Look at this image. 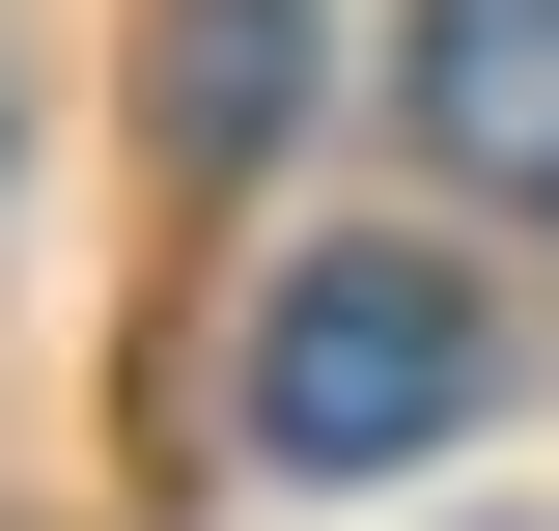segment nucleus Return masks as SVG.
<instances>
[{"label":"nucleus","mask_w":559,"mask_h":531,"mask_svg":"<svg viewBox=\"0 0 559 531\" xmlns=\"http://www.w3.org/2000/svg\"><path fill=\"white\" fill-rule=\"evenodd\" d=\"M476 364H503V335H476L448 252H308L252 308V448L280 475H419L448 420H476Z\"/></svg>","instance_id":"1"},{"label":"nucleus","mask_w":559,"mask_h":531,"mask_svg":"<svg viewBox=\"0 0 559 531\" xmlns=\"http://www.w3.org/2000/svg\"><path fill=\"white\" fill-rule=\"evenodd\" d=\"M419 140H448V168H476V197H532L559 224V0H419Z\"/></svg>","instance_id":"2"},{"label":"nucleus","mask_w":559,"mask_h":531,"mask_svg":"<svg viewBox=\"0 0 559 531\" xmlns=\"http://www.w3.org/2000/svg\"><path fill=\"white\" fill-rule=\"evenodd\" d=\"M308 84H336V28H308V0H168V84H140V113H168V168H252Z\"/></svg>","instance_id":"3"}]
</instances>
